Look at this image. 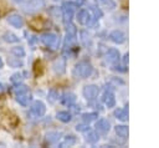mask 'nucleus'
Wrapping results in <instances>:
<instances>
[{"label": "nucleus", "instance_id": "1", "mask_svg": "<svg viewBox=\"0 0 159 148\" xmlns=\"http://www.w3.org/2000/svg\"><path fill=\"white\" fill-rule=\"evenodd\" d=\"M43 5H45V1L43 0H29L22 6V10L26 14H34V12L39 11L41 7H43Z\"/></svg>", "mask_w": 159, "mask_h": 148}, {"label": "nucleus", "instance_id": "2", "mask_svg": "<svg viewBox=\"0 0 159 148\" xmlns=\"http://www.w3.org/2000/svg\"><path fill=\"white\" fill-rule=\"evenodd\" d=\"M41 41L46 45V46H48V47H51V49H56L57 47V45H58V42H60V39L55 35V34H43L42 36H41Z\"/></svg>", "mask_w": 159, "mask_h": 148}, {"label": "nucleus", "instance_id": "3", "mask_svg": "<svg viewBox=\"0 0 159 148\" xmlns=\"http://www.w3.org/2000/svg\"><path fill=\"white\" fill-rule=\"evenodd\" d=\"M76 73L78 76H81V77H83V78L84 77H88L92 73V67L87 62H81V63H78L76 66Z\"/></svg>", "mask_w": 159, "mask_h": 148}, {"label": "nucleus", "instance_id": "4", "mask_svg": "<svg viewBox=\"0 0 159 148\" xmlns=\"http://www.w3.org/2000/svg\"><path fill=\"white\" fill-rule=\"evenodd\" d=\"M6 20H7V22H9L11 26H14V27H16V29H20V27L24 26V19H22L19 14H11V15H9V16L6 17Z\"/></svg>", "mask_w": 159, "mask_h": 148}, {"label": "nucleus", "instance_id": "5", "mask_svg": "<svg viewBox=\"0 0 159 148\" xmlns=\"http://www.w3.org/2000/svg\"><path fill=\"white\" fill-rule=\"evenodd\" d=\"M45 111H46V107H45V104H43L41 101H36V102H34V104L31 106V112H32L35 116H37V117L43 116Z\"/></svg>", "mask_w": 159, "mask_h": 148}, {"label": "nucleus", "instance_id": "6", "mask_svg": "<svg viewBox=\"0 0 159 148\" xmlns=\"http://www.w3.org/2000/svg\"><path fill=\"white\" fill-rule=\"evenodd\" d=\"M83 95H84V97H86V98L92 99V98H94V97L98 95V87H97V86H94V85L86 86V87L83 88Z\"/></svg>", "mask_w": 159, "mask_h": 148}, {"label": "nucleus", "instance_id": "7", "mask_svg": "<svg viewBox=\"0 0 159 148\" xmlns=\"http://www.w3.org/2000/svg\"><path fill=\"white\" fill-rule=\"evenodd\" d=\"M73 10H75L73 4H71V2H66V4H63V6H62V11H63L65 21H70V20H71V17H72V15H73Z\"/></svg>", "mask_w": 159, "mask_h": 148}, {"label": "nucleus", "instance_id": "8", "mask_svg": "<svg viewBox=\"0 0 159 148\" xmlns=\"http://www.w3.org/2000/svg\"><path fill=\"white\" fill-rule=\"evenodd\" d=\"M30 101H31V95H30L29 92H24V93L16 95V102H17L19 104L24 106V107L27 106Z\"/></svg>", "mask_w": 159, "mask_h": 148}, {"label": "nucleus", "instance_id": "9", "mask_svg": "<svg viewBox=\"0 0 159 148\" xmlns=\"http://www.w3.org/2000/svg\"><path fill=\"white\" fill-rule=\"evenodd\" d=\"M2 40L5 42H7V44H16V42H19V37L15 34H12V32H5L2 35Z\"/></svg>", "mask_w": 159, "mask_h": 148}, {"label": "nucleus", "instance_id": "10", "mask_svg": "<svg viewBox=\"0 0 159 148\" xmlns=\"http://www.w3.org/2000/svg\"><path fill=\"white\" fill-rule=\"evenodd\" d=\"M65 66L66 65H65V60L63 58H58L53 63V68H55V71L57 73H63L65 72Z\"/></svg>", "mask_w": 159, "mask_h": 148}, {"label": "nucleus", "instance_id": "11", "mask_svg": "<svg viewBox=\"0 0 159 148\" xmlns=\"http://www.w3.org/2000/svg\"><path fill=\"white\" fill-rule=\"evenodd\" d=\"M77 19L81 24H88L89 22V14L87 10H81L77 15Z\"/></svg>", "mask_w": 159, "mask_h": 148}, {"label": "nucleus", "instance_id": "12", "mask_svg": "<svg viewBox=\"0 0 159 148\" xmlns=\"http://www.w3.org/2000/svg\"><path fill=\"white\" fill-rule=\"evenodd\" d=\"M97 129L99 131V132H107L108 129H109V123L106 121V119H99L98 122H97Z\"/></svg>", "mask_w": 159, "mask_h": 148}, {"label": "nucleus", "instance_id": "13", "mask_svg": "<svg viewBox=\"0 0 159 148\" xmlns=\"http://www.w3.org/2000/svg\"><path fill=\"white\" fill-rule=\"evenodd\" d=\"M11 53L15 57H24L25 56V50H24L22 46H16V47H12L11 49Z\"/></svg>", "mask_w": 159, "mask_h": 148}, {"label": "nucleus", "instance_id": "14", "mask_svg": "<svg viewBox=\"0 0 159 148\" xmlns=\"http://www.w3.org/2000/svg\"><path fill=\"white\" fill-rule=\"evenodd\" d=\"M57 118L62 122H70L71 121V114L66 111H62V112H58L57 113Z\"/></svg>", "mask_w": 159, "mask_h": 148}, {"label": "nucleus", "instance_id": "15", "mask_svg": "<svg viewBox=\"0 0 159 148\" xmlns=\"http://www.w3.org/2000/svg\"><path fill=\"white\" fill-rule=\"evenodd\" d=\"M61 101L63 104H72V102L75 101V96L72 93H65Z\"/></svg>", "mask_w": 159, "mask_h": 148}, {"label": "nucleus", "instance_id": "16", "mask_svg": "<svg viewBox=\"0 0 159 148\" xmlns=\"http://www.w3.org/2000/svg\"><path fill=\"white\" fill-rule=\"evenodd\" d=\"M27 86H25V85H19V83H16V86L12 88V91L16 93V95H19V93H24V92H27Z\"/></svg>", "mask_w": 159, "mask_h": 148}, {"label": "nucleus", "instance_id": "17", "mask_svg": "<svg viewBox=\"0 0 159 148\" xmlns=\"http://www.w3.org/2000/svg\"><path fill=\"white\" fill-rule=\"evenodd\" d=\"M24 80V77H22V73H20V72H16V73H14L11 77H10V81L12 82V83H20L21 81Z\"/></svg>", "mask_w": 159, "mask_h": 148}, {"label": "nucleus", "instance_id": "18", "mask_svg": "<svg viewBox=\"0 0 159 148\" xmlns=\"http://www.w3.org/2000/svg\"><path fill=\"white\" fill-rule=\"evenodd\" d=\"M58 138H60V134L56 133V132H52V133H48V134H47V141L51 142V143L58 141Z\"/></svg>", "mask_w": 159, "mask_h": 148}, {"label": "nucleus", "instance_id": "19", "mask_svg": "<svg viewBox=\"0 0 159 148\" xmlns=\"http://www.w3.org/2000/svg\"><path fill=\"white\" fill-rule=\"evenodd\" d=\"M111 37H112V40L113 41H123V35L120 34V32H118V31H114V32H112L111 34Z\"/></svg>", "mask_w": 159, "mask_h": 148}, {"label": "nucleus", "instance_id": "20", "mask_svg": "<svg viewBox=\"0 0 159 148\" xmlns=\"http://www.w3.org/2000/svg\"><path fill=\"white\" fill-rule=\"evenodd\" d=\"M7 62H9V65H10V66H12V67H19V66H21V65H22V62H21V61H19V57H16V60H14V58H9V60H7Z\"/></svg>", "mask_w": 159, "mask_h": 148}, {"label": "nucleus", "instance_id": "21", "mask_svg": "<svg viewBox=\"0 0 159 148\" xmlns=\"http://www.w3.org/2000/svg\"><path fill=\"white\" fill-rule=\"evenodd\" d=\"M86 139H87L88 142H91V143H94V142H96V141L98 139V137H97V134H96L94 132H89V133L87 134Z\"/></svg>", "mask_w": 159, "mask_h": 148}, {"label": "nucleus", "instance_id": "22", "mask_svg": "<svg viewBox=\"0 0 159 148\" xmlns=\"http://www.w3.org/2000/svg\"><path fill=\"white\" fill-rule=\"evenodd\" d=\"M75 142H76V139L73 138V136H70V137H67V138L65 139V142H63V144H62V146H67V144H68V146H71V144H73Z\"/></svg>", "mask_w": 159, "mask_h": 148}, {"label": "nucleus", "instance_id": "23", "mask_svg": "<svg viewBox=\"0 0 159 148\" xmlns=\"http://www.w3.org/2000/svg\"><path fill=\"white\" fill-rule=\"evenodd\" d=\"M113 102H114L113 96H112V95H107V96H106V103H107L108 106H112V104H113Z\"/></svg>", "mask_w": 159, "mask_h": 148}, {"label": "nucleus", "instance_id": "24", "mask_svg": "<svg viewBox=\"0 0 159 148\" xmlns=\"http://www.w3.org/2000/svg\"><path fill=\"white\" fill-rule=\"evenodd\" d=\"M96 117V113H89V114H83V119L84 121H92Z\"/></svg>", "mask_w": 159, "mask_h": 148}, {"label": "nucleus", "instance_id": "25", "mask_svg": "<svg viewBox=\"0 0 159 148\" xmlns=\"http://www.w3.org/2000/svg\"><path fill=\"white\" fill-rule=\"evenodd\" d=\"M48 97H50V101H51V102H53V101H55V98H56V92H55L53 90H51V91H50Z\"/></svg>", "mask_w": 159, "mask_h": 148}, {"label": "nucleus", "instance_id": "26", "mask_svg": "<svg viewBox=\"0 0 159 148\" xmlns=\"http://www.w3.org/2000/svg\"><path fill=\"white\" fill-rule=\"evenodd\" d=\"M11 1H14V2H16V4H19V2H22L24 0H11Z\"/></svg>", "mask_w": 159, "mask_h": 148}, {"label": "nucleus", "instance_id": "27", "mask_svg": "<svg viewBox=\"0 0 159 148\" xmlns=\"http://www.w3.org/2000/svg\"><path fill=\"white\" fill-rule=\"evenodd\" d=\"M2 65H4V62H2V60H1V57H0V68L2 67Z\"/></svg>", "mask_w": 159, "mask_h": 148}, {"label": "nucleus", "instance_id": "28", "mask_svg": "<svg viewBox=\"0 0 159 148\" xmlns=\"http://www.w3.org/2000/svg\"><path fill=\"white\" fill-rule=\"evenodd\" d=\"M0 91H2V85L0 83Z\"/></svg>", "mask_w": 159, "mask_h": 148}]
</instances>
